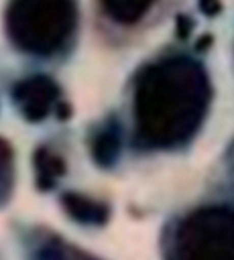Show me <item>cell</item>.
I'll list each match as a JSON object with an SVG mask.
<instances>
[{"mask_svg": "<svg viewBox=\"0 0 234 260\" xmlns=\"http://www.w3.org/2000/svg\"><path fill=\"white\" fill-rule=\"evenodd\" d=\"M211 100L209 78L191 58H167L142 70L134 89L137 144L169 148L189 140Z\"/></svg>", "mask_w": 234, "mask_h": 260, "instance_id": "cell-1", "label": "cell"}, {"mask_svg": "<svg viewBox=\"0 0 234 260\" xmlns=\"http://www.w3.org/2000/svg\"><path fill=\"white\" fill-rule=\"evenodd\" d=\"M77 23L78 11L72 2H14L5 13L8 38L22 52L38 56L56 53Z\"/></svg>", "mask_w": 234, "mask_h": 260, "instance_id": "cell-2", "label": "cell"}, {"mask_svg": "<svg viewBox=\"0 0 234 260\" xmlns=\"http://www.w3.org/2000/svg\"><path fill=\"white\" fill-rule=\"evenodd\" d=\"M169 260H234V209L194 212L177 229Z\"/></svg>", "mask_w": 234, "mask_h": 260, "instance_id": "cell-3", "label": "cell"}, {"mask_svg": "<svg viewBox=\"0 0 234 260\" xmlns=\"http://www.w3.org/2000/svg\"><path fill=\"white\" fill-rule=\"evenodd\" d=\"M58 84L47 75L23 78L13 87V102L28 122H41L55 108L60 99Z\"/></svg>", "mask_w": 234, "mask_h": 260, "instance_id": "cell-4", "label": "cell"}, {"mask_svg": "<svg viewBox=\"0 0 234 260\" xmlns=\"http://www.w3.org/2000/svg\"><path fill=\"white\" fill-rule=\"evenodd\" d=\"M64 210L70 218L87 226H103L109 218V207L84 195L67 192L61 197Z\"/></svg>", "mask_w": 234, "mask_h": 260, "instance_id": "cell-5", "label": "cell"}, {"mask_svg": "<svg viewBox=\"0 0 234 260\" xmlns=\"http://www.w3.org/2000/svg\"><path fill=\"white\" fill-rule=\"evenodd\" d=\"M33 165L36 173V185L42 192L52 190L66 173V162L63 157L45 147L36 150L33 156Z\"/></svg>", "mask_w": 234, "mask_h": 260, "instance_id": "cell-6", "label": "cell"}, {"mask_svg": "<svg viewBox=\"0 0 234 260\" xmlns=\"http://www.w3.org/2000/svg\"><path fill=\"white\" fill-rule=\"evenodd\" d=\"M122 142L119 131L115 128H108L102 133H99L92 140V159L97 165L103 169H109L117 162L121 156Z\"/></svg>", "mask_w": 234, "mask_h": 260, "instance_id": "cell-7", "label": "cell"}, {"mask_svg": "<svg viewBox=\"0 0 234 260\" xmlns=\"http://www.w3.org/2000/svg\"><path fill=\"white\" fill-rule=\"evenodd\" d=\"M152 2H142V0H108L103 2L105 13L117 23L131 25L139 22L150 10Z\"/></svg>", "mask_w": 234, "mask_h": 260, "instance_id": "cell-8", "label": "cell"}, {"mask_svg": "<svg viewBox=\"0 0 234 260\" xmlns=\"http://www.w3.org/2000/svg\"><path fill=\"white\" fill-rule=\"evenodd\" d=\"M13 150L4 139H0V206L8 201L13 190Z\"/></svg>", "mask_w": 234, "mask_h": 260, "instance_id": "cell-9", "label": "cell"}, {"mask_svg": "<svg viewBox=\"0 0 234 260\" xmlns=\"http://www.w3.org/2000/svg\"><path fill=\"white\" fill-rule=\"evenodd\" d=\"M192 27H194V22L191 17H187L184 14H180L177 17V33L181 39H186L187 36L191 35L192 31Z\"/></svg>", "mask_w": 234, "mask_h": 260, "instance_id": "cell-10", "label": "cell"}, {"mask_svg": "<svg viewBox=\"0 0 234 260\" xmlns=\"http://www.w3.org/2000/svg\"><path fill=\"white\" fill-rule=\"evenodd\" d=\"M200 10L206 16H216L222 11V5L219 2H200Z\"/></svg>", "mask_w": 234, "mask_h": 260, "instance_id": "cell-11", "label": "cell"}]
</instances>
